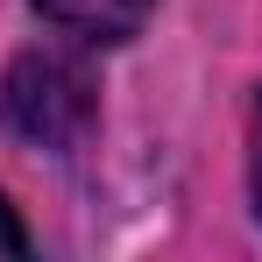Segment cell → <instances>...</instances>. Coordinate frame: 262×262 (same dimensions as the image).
I'll list each match as a JSON object with an SVG mask.
<instances>
[{
  "label": "cell",
  "instance_id": "obj_1",
  "mask_svg": "<svg viewBox=\"0 0 262 262\" xmlns=\"http://www.w3.org/2000/svg\"><path fill=\"white\" fill-rule=\"evenodd\" d=\"M92 71L64 50H29L14 57L7 85H0V121L21 135V142H43V149H64L92 128Z\"/></svg>",
  "mask_w": 262,
  "mask_h": 262
},
{
  "label": "cell",
  "instance_id": "obj_2",
  "mask_svg": "<svg viewBox=\"0 0 262 262\" xmlns=\"http://www.w3.org/2000/svg\"><path fill=\"white\" fill-rule=\"evenodd\" d=\"M36 7L64 36H78V43H128L135 29L149 21L156 0H36Z\"/></svg>",
  "mask_w": 262,
  "mask_h": 262
},
{
  "label": "cell",
  "instance_id": "obj_3",
  "mask_svg": "<svg viewBox=\"0 0 262 262\" xmlns=\"http://www.w3.org/2000/svg\"><path fill=\"white\" fill-rule=\"evenodd\" d=\"M248 191H255V220H262V99H255V128H248Z\"/></svg>",
  "mask_w": 262,
  "mask_h": 262
},
{
  "label": "cell",
  "instance_id": "obj_4",
  "mask_svg": "<svg viewBox=\"0 0 262 262\" xmlns=\"http://www.w3.org/2000/svg\"><path fill=\"white\" fill-rule=\"evenodd\" d=\"M0 255L14 262V255H29V234H21V220H14V206L0 199Z\"/></svg>",
  "mask_w": 262,
  "mask_h": 262
}]
</instances>
